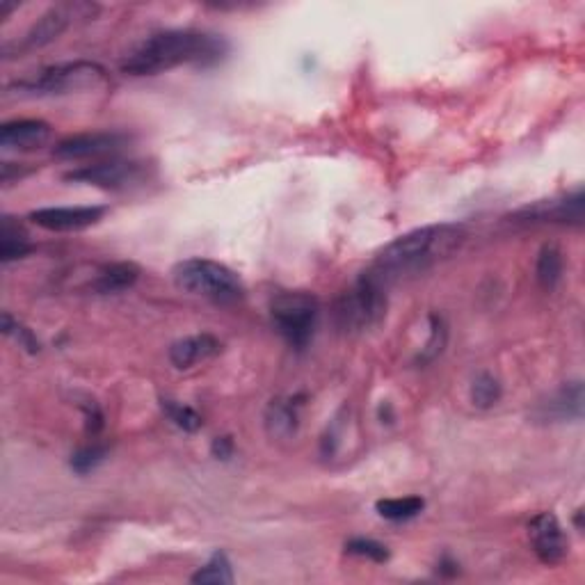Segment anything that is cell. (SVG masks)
<instances>
[{"mask_svg": "<svg viewBox=\"0 0 585 585\" xmlns=\"http://www.w3.org/2000/svg\"><path fill=\"white\" fill-rule=\"evenodd\" d=\"M462 224L442 222L414 229L410 234L396 238L378 254L373 266L366 272L384 286L403 277L419 275L437 263L446 261L464 243Z\"/></svg>", "mask_w": 585, "mask_h": 585, "instance_id": "1", "label": "cell"}, {"mask_svg": "<svg viewBox=\"0 0 585 585\" xmlns=\"http://www.w3.org/2000/svg\"><path fill=\"white\" fill-rule=\"evenodd\" d=\"M229 51L222 37L199 30H167L149 37L122 62L128 76H158L183 64L211 67Z\"/></svg>", "mask_w": 585, "mask_h": 585, "instance_id": "2", "label": "cell"}, {"mask_svg": "<svg viewBox=\"0 0 585 585\" xmlns=\"http://www.w3.org/2000/svg\"><path fill=\"white\" fill-rule=\"evenodd\" d=\"M387 316V286L364 272L334 304V323L341 332L373 330Z\"/></svg>", "mask_w": 585, "mask_h": 585, "instance_id": "3", "label": "cell"}, {"mask_svg": "<svg viewBox=\"0 0 585 585\" xmlns=\"http://www.w3.org/2000/svg\"><path fill=\"white\" fill-rule=\"evenodd\" d=\"M174 284L183 293L197 295L218 304H231L243 298L245 288L234 270L218 261L186 259L172 270Z\"/></svg>", "mask_w": 585, "mask_h": 585, "instance_id": "4", "label": "cell"}, {"mask_svg": "<svg viewBox=\"0 0 585 585\" xmlns=\"http://www.w3.org/2000/svg\"><path fill=\"white\" fill-rule=\"evenodd\" d=\"M103 83H106V69L101 64L76 60L46 67L39 74L14 83L10 90H16L19 96H64L94 90Z\"/></svg>", "mask_w": 585, "mask_h": 585, "instance_id": "5", "label": "cell"}, {"mask_svg": "<svg viewBox=\"0 0 585 585\" xmlns=\"http://www.w3.org/2000/svg\"><path fill=\"white\" fill-rule=\"evenodd\" d=\"M318 314L320 304L316 295L304 291L279 293L270 304L272 325L288 346L295 350L307 348V343L314 339Z\"/></svg>", "mask_w": 585, "mask_h": 585, "instance_id": "6", "label": "cell"}, {"mask_svg": "<svg viewBox=\"0 0 585 585\" xmlns=\"http://www.w3.org/2000/svg\"><path fill=\"white\" fill-rule=\"evenodd\" d=\"M96 12V5L90 3H60L44 12L39 19L26 30V35L16 42H7L3 46L5 58H19L37 48H44L53 44L64 30H67L76 19H92Z\"/></svg>", "mask_w": 585, "mask_h": 585, "instance_id": "7", "label": "cell"}, {"mask_svg": "<svg viewBox=\"0 0 585 585\" xmlns=\"http://www.w3.org/2000/svg\"><path fill=\"white\" fill-rule=\"evenodd\" d=\"M144 174L142 163L135 160H117L112 158L108 163L85 165L78 170L64 174V181L83 183V186L101 188V190H124L133 183H138Z\"/></svg>", "mask_w": 585, "mask_h": 585, "instance_id": "8", "label": "cell"}, {"mask_svg": "<svg viewBox=\"0 0 585 585\" xmlns=\"http://www.w3.org/2000/svg\"><path fill=\"white\" fill-rule=\"evenodd\" d=\"M583 208L585 197L583 192H574L567 197H554V199H542V202L528 204L512 215L515 222L526 224H583Z\"/></svg>", "mask_w": 585, "mask_h": 585, "instance_id": "9", "label": "cell"}, {"mask_svg": "<svg viewBox=\"0 0 585 585\" xmlns=\"http://www.w3.org/2000/svg\"><path fill=\"white\" fill-rule=\"evenodd\" d=\"M128 138L117 131H96V133H80L64 138L53 147V156L60 160H90L115 156L117 151L126 147Z\"/></svg>", "mask_w": 585, "mask_h": 585, "instance_id": "10", "label": "cell"}, {"mask_svg": "<svg viewBox=\"0 0 585 585\" xmlns=\"http://www.w3.org/2000/svg\"><path fill=\"white\" fill-rule=\"evenodd\" d=\"M106 215V206H53L30 213L32 224L53 234H71V231L90 229Z\"/></svg>", "mask_w": 585, "mask_h": 585, "instance_id": "11", "label": "cell"}, {"mask_svg": "<svg viewBox=\"0 0 585 585\" xmlns=\"http://www.w3.org/2000/svg\"><path fill=\"white\" fill-rule=\"evenodd\" d=\"M583 416V384L567 382L563 387L540 400L533 410V419L538 423H565V421H581Z\"/></svg>", "mask_w": 585, "mask_h": 585, "instance_id": "12", "label": "cell"}, {"mask_svg": "<svg viewBox=\"0 0 585 585\" xmlns=\"http://www.w3.org/2000/svg\"><path fill=\"white\" fill-rule=\"evenodd\" d=\"M528 535H531L533 551L544 565L560 563L570 547L554 512H542V515L533 517V522L528 524Z\"/></svg>", "mask_w": 585, "mask_h": 585, "instance_id": "13", "label": "cell"}, {"mask_svg": "<svg viewBox=\"0 0 585 585\" xmlns=\"http://www.w3.org/2000/svg\"><path fill=\"white\" fill-rule=\"evenodd\" d=\"M53 128L44 119H14L0 126V147L10 151H35L51 140Z\"/></svg>", "mask_w": 585, "mask_h": 585, "instance_id": "14", "label": "cell"}, {"mask_svg": "<svg viewBox=\"0 0 585 585\" xmlns=\"http://www.w3.org/2000/svg\"><path fill=\"white\" fill-rule=\"evenodd\" d=\"M222 343L215 339L213 334H195L186 336V339L172 343L170 348V362L176 368H192L199 362L215 357L220 352Z\"/></svg>", "mask_w": 585, "mask_h": 585, "instance_id": "15", "label": "cell"}, {"mask_svg": "<svg viewBox=\"0 0 585 585\" xmlns=\"http://www.w3.org/2000/svg\"><path fill=\"white\" fill-rule=\"evenodd\" d=\"M140 279V270L135 263H110V266H103L96 277L92 279L90 288L99 295H117L124 293L128 288H133L135 282Z\"/></svg>", "mask_w": 585, "mask_h": 585, "instance_id": "16", "label": "cell"}, {"mask_svg": "<svg viewBox=\"0 0 585 585\" xmlns=\"http://www.w3.org/2000/svg\"><path fill=\"white\" fill-rule=\"evenodd\" d=\"M300 403L295 398L272 400L266 410V428L272 437L288 439L300 426Z\"/></svg>", "mask_w": 585, "mask_h": 585, "instance_id": "17", "label": "cell"}, {"mask_svg": "<svg viewBox=\"0 0 585 585\" xmlns=\"http://www.w3.org/2000/svg\"><path fill=\"white\" fill-rule=\"evenodd\" d=\"M32 245L28 234L12 218H3V227H0V261L12 263L16 259L30 254Z\"/></svg>", "mask_w": 585, "mask_h": 585, "instance_id": "18", "label": "cell"}, {"mask_svg": "<svg viewBox=\"0 0 585 585\" xmlns=\"http://www.w3.org/2000/svg\"><path fill=\"white\" fill-rule=\"evenodd\" d=\"M563 270H565L563 252H560L556 245H544L538 254V263H535L538 284L544 291H554L560 284V279H563Z\"/></svg>", "mask_w": 585, "mask_h": 585, "instance_id": "19", "label": "cell"}, {"mask_svg": "<svg viewBox=\"0 0 585 585\" xmlns=\"http://www.w3.org/2000/svg\"><path fill=\"white\" fill-rule=\"evenodd\" d=\"M426 501L421 496H403V499H382L375 503L378 515L389 519V522H410V519L419 517Z\"/></svg>", "mask_w": 585, "mask_h": 585, "instance_id": "20", "label": "cell"}, {"mask_svg": "<svg viewBox=\"0 0 585 585\" xmlns=\"http://www.w3.org/2000/svg\"><path fill=\"white\" fill-rule=\"evenodd\" d=\"M192 583H211V585H229L234 583V572H231V563L227 554L215 551L211 560L204 567L192 574Z\"/></svg>", "mask_w": 585, "mask_h": 585, "instance_id": "21", "label": "cell"}, {"mask_svg": "<svg viewBox=\"0 0 585 585\" xmlns=\"http://www.w3.org/2000/svg\"><path fill=\"white\" fill-rule=\"evenodd\" d=\"M446 341H448V327H446V320L442 316L432 314L430 316V336H428V343L423 346V350L419 352V357H416V364H430L435 362V359L442 355L444 348H446Z\"/></svg>", "mask_w": 585, "mask_h": 585, "instance_id": "22", "label": "cell"}, {"mask_svg": "<svg viewBox=\"0 0 585 585\" xmlns=\"http://www.w3.org/2000/svg\"><path fill=\"white\" fill-rule=\"evenodd\" d=\"M160 407H163L167 419H170L179 430L197 432L199 428H202V416H199L197 410H192L190 405H183L179 403V400L163 398L160 400Z\"/></svg>", "mask_w": 585, "mask_h": 585, "instance_id": "23", "label": "cell"}, {"mask_svg": "<svg viewBox=\"0 0 585 585\" xmlns=\"http://www.w3.org/2000/svg\"><path fill=\"white\" fill-rule=\"evenodd\" d=\"M501 384L490 373H480L478 378L471 384V400L480 410H490L501 400Z\"/></svg>", "mask_w": 585, "mask_h": 585, "instance_id": "24", "label": "cell"}, {"mask_svg": "<svg viewBox=\"0 0 585 585\" xmlns=\"http://www.w3.org/2000/svg\"><path fill=\"white\" fill-rule=\"evenodd\" d=\"M108 455V448L101 446V444H90V446H83L78 448V451L71 455L69 460V467L76 471L78 476H85L90 474V471H94L99 464L106 460Z\"/></svg>", "mask_w": 585, "mask_h": 585, "instance_id": "25", "label": "cell"}, {"mask_svg": "<svg viewBox=\"0 0 585 585\" xmlns=\"http://www.w3.org/2000/svg\"><path fill=\"white\" fill-rule=\"evenodd\" d=\"M346 554L373 560V563H387L389 560V549L382 542L371 538H355L346 542Z\"/></svg>", "mask_w": 585, "mask_h": 585, "instance_id": "26", "label": "cell"}, {"mask_svg": "<svg viewBox=\"0 0 585 585\" xmlns=\"http://www.w3.org/2000/svg\"><path fill=\"white\" fill-rule=\"evenodd\" d=\"M3 332L7 336H14L16 341H19L21 348H26L30 355H35V352H39V341L37 336L32 334V330H28L26 325H21L19 320H14L10 314H3Z\"/></svg>", "mask_w": 585, "mask_h": 585, "instance_id": "27", "label": "cell"}, {"mask_svg": "<svg viewBox=\"0 0 585 585\" xmlns=\"http://www.w3.org/2000/svg\"><path fill=\"white\" fill-rule=\"evenodd\" d=\"M80 410H83V414H85V430L90 432V435H99V432L103 430V412H101L99 403L87 398V400H83V403H80Z\"/></svg>", "mask_w": 585, "mask_h": 585, "instance_id": "28", "label": "cell"}, {"mask_svg": "<svg viewBox=\"0 0 585 585\" xmlns=\"http://www.w3.org/2000/svg\"><path fill=\"white\" fill-rule=\"evenodd\" d=\"M234 451H236V446H234V439H231V437H215L213 439V444H211L213 458L231 460V458H234Z\"/></svg>", "mask_w": 585, "mask_h": 585, "instance_id": "29", "label": "cell"}, {"mask_svg": "<svg viewBox=\"0 0 585 585\" xmlns=\"http://www.w3.org/2000/svg\"><path fill=\"white\" fill-rule=\"evenodd\" d=\"M439 572L442 574H458V563H453V560H448V558H444L442 563H439Z\"/></svg>", "mask_w": 585, "mask_h": 585, "instance_id": "30", "label": "cell"}]
</instances>
